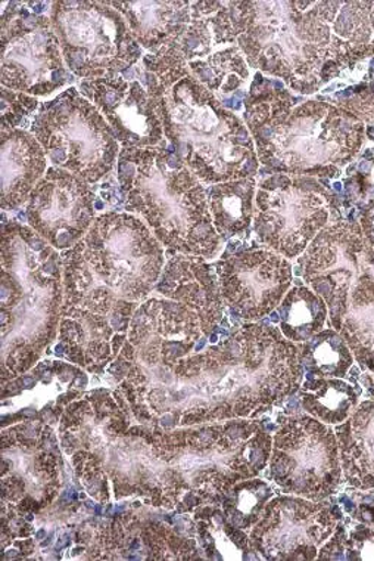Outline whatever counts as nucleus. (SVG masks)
Wrapping results in <instances>:
<instances>
[{
    "label": "nucleus",
    "instance_id": "obj_23",
    "mask_svg": "<svg viewBox=\"0 0 374 561\" xmlns=\"http://www.w3.org/2000/svg\"><path fill=\"white\" fill-rule=\"evenodd\" d=\"M301 402L308 415L338 426L359 407V390L342 378H307L301 388Z\"/></svg>",
    "mask_w": 374,
    "mask_h": 561
},
{
    "label": "nucleus",
    "instance_id": "obj_24",
    "mask_svg": "<svg viewBox=\"0 0 374 561\" xmlns=\"http://www.w3.org/2000/svg\"><path fill=\"white\" fill-rule=\"evenodd\" d=\"M190 75L217 98L224 95L246 96L242 88L249 80V64L239 46L232 45L217 50L207 59H195L187 64Z\"/></svg>",
    "mask_w": 374,
    "mask_h": 561
},
{
    "label": "nucleus",
    "instance_id": "obj_7",
    "mask_svg": "<svg viewBox=\"0 0 374 561\" xmlns=\"http://www.w3.org/2000/svg\"><path fill=\"white\" fill-rule=\"evenodd\" d=\"M164 135L167 148L180 157L203 185L255 178L259 172L257 147L244 118L192 75L165 89Z\"/></svg>",
    "mask_w": 374,
    "mask_h": 561
},
{
    "label": "nucleus",
    "instance_id": "obj_25",
    "mask_svg": "<svg viewBox=\"0 0 374 561\" xmlns=\"http://www.w3.org/2000/svg\"><path fill=\"white\" fill-rule=\"evenodd\" d=\"M307 378H343L354 367V355L343 335L335 329L322 330L297 346Z\"/></svg>",
    "mask_w": 374,
    "mask_h": 561
},
{
    "label": "nucleus",
    "instance_id": "obj_1",
    "mask_svg": "<svg viewBox=\"0 0 374 561\" xmlns=\"http://www.w3.org/2000/svg\"><path fill=\"white\" fill-rule=\"evenodd\" d=\"M303 374L295 343L278 327L250 322L182 364L173 386L186 378L167 412H187L183 424L189 426L255 419L295 393Z\"/></svg>",
    "mask_w": 374,
    "mask_h": 561
},
{
    "label": "nucleus",
    "instance_id": "obj_4",
    "mask_svg": "<svg viewBox=\"0 0 374 561\" xmlns=\"http://www.w3.org/2000/svg\"><path fill=\"white\" fill-rule=\"evenodd\" d=\"M343 2H242L237 46L249 67L313 95L364 58L334 33Z\"/></svg>",
    "mask_w": 374,
    "mask_h": 561
},
{
    "label": "nucleus",
    "instance_id": "obj_30",
    "mask_svg": "<svg viewBox=\"0 0 374 561\" xmlns=\"http://www.w3.org/2000/svg\"><path fill=\"white\" fill-rule=\"evenodd\" d=\"M95 208L96 210H105V203L101 202L100 198H96Z\"/></svg>",
    "mask_w": 374,
    "mask_h": 561
},
{
    "label": "nucleus",
    "instance_id": "obj_14",
    "mask_svg": "<svg viewBox=\"0 0 374 561\" xmlns=\"http://www.w3.org/2000/svg\"><path fill=\"white\" fill-rule=\"evenodd\" d=\"M339 507L322 501L282 495L271 499L249 533L250 546L266 560H314L334 537Z\"/></svg>",
    "mask_w": 374,
    "mask_h": 561
},
{
    "label": "nucleus",
    "instance_id": "obj_6",
    "mask_svg": "<svg viewBox=\"0 0 374 561\" xmlns=\"http://www.w3.org/2000/svg\"><path fill=\"white\" fill-rule=\"evenodd\" d=\"M2 236L3 369L25 371L57 334L62 312L59 256L33 228L12 220Z\"/></svg>",
    "mask_w": 374,
    "mask_h": 561
},
{
    "label": "nucleus",
    "instance_id": "obj_11",
    "mask_svg": "<svg viewBox=\"0 0 374 561\" xmlns=\"http://www.w3.org/2000/svg\"><path fill=\"white\" fill-rule=\"evenodd\" d=\"M267 478L284 494L305 500L336 494L343 473L334 428L308 414L284 420L273 437Z\"/></svg>",
    "mask_w": 374,
    "mask_h": 561
},
{
    "label": "nucleus",
    "instance_id": "obj_2",
    "mask_svg": "<svg viewBox=\"0 0 374 561\" xmlns=\"http://www.w3.org/2000/svg\"><path fill=\"white\" fill-rule=\"evenodd\" d=\"M165 253L151 229L129 214L101 215L62 253V317L95 322L127 339L131 318L154 290Z\"/></svg>",
    "mask_w": 374,
    "mask_h": 561
},
{
    "label": "nucleus",
    "instance_id": "obj_8",
    "mask_svg": "<svg viewBox=\"0 0 374 561\" xmlns=\"http://www.w3.org/2000/svg\"><path fill=\"white\" fill-rule=\"evenodd\" d=\"M339 214L341 198L320 180L273 173L257 186L254 231L262 248L297 259Z\"/></svg>",
    "mask_w": 374,
    "mask_h": 561
},
{
    "label": "nucleus",
    "instance_id": "obj_15",
    "mask_svg": "<svg viewBox=\"0 0 374 561\" xmlns=\"http://www.w3.org/2000/svg\"><path fill=\"white\" fill-rule=\"evenodd\" d=\"M221 299L237 320L255 322L274 312L291 290L293 266L269 249L239 250L215 263Z\"/></svg>",
    "mask_w": 374,
    "mask_h": 561
},
{
    "label": "nucleus",
    "instance_id": "obj_26",
    "mask_svg": "<svg viewBox=\"0 0 374 561\" xmlns=\"http://www.w3.org/2000/svg\"><path fill=\"white\" fill-rule=\"evenodd\" d=\"M273 495V488L269 483L253 478L242 480L229 489L220 503L223 505L224 516L235 528L250 530Z\"/></svg>",
    "mask_w": 374,
    "mask_h": 561
},
{
    "label": "nucleus",
    "instance_id": "obj_21",
    "mask_svg": "<svg viewBox=\"0 0 374 561\" xmlns=\"http://www.w3.org/2000/svg\"><path fill=\"white\" fill-rule=\"evenodd\" d=\"M339 333L360 367L374 374V279L357 284Z\"/></svg>",
    "mask_w": 374,
    "mask_h": 561
},
{
    "label": "nucleus",
    "instance_id": "obj_19",
    "mask_svg": "<svg viewBox=\"0 0 374 561\" xmlns=\"http://www.w3.org/2000/svg\"><path fill=\"white\" fill-rule=\"evenodd\" d=\"M343 479L359 491L374 489V401L359 403L335 428Z\"/></svg>",
    "mask_w": 374,
    "mask_h": 561
},
{
    "label": "nucleus",
    "instance_id": "obj_18",
    "mask_svg": "<svg viewBox=\"0 0 374 561\" xmlns=\"http://www.w3.org/2000/svg\"><path fill=\"white\" fill-rule=\"evenodd\" d=\"M48 156L36 136L2 125V208L14 210L27 202L45 176Z\"/></svg>",
    "mask_w": 374,
    "mask_h": 561
},
{
    "label": "nucleus",
    "instance_id": "obj_22",
    "mask_svg": "<svg viewBox=\"0 0 374 561\" xmlns=\"http://www.w3.org/2000/svg\"><path fill=\"white\" fill-rule=\"evenodd\" d=\"M279 329L292 343H305L325 330L329 308L307 286L293 287L278 306Z\"/></svg>",
    "mask_w": 374,
    "mask_h": 561
},
{
    "label": "nucleus",
    "instance_id": "obj_20",
    "mask_svg": "<svg viewBox=\"0 0 374 561\" xmlns=\"http://www.w3.org/2000/svg\"><path fill=\"white\" fill-rule=\"evenodd\" d=\"M257 186L255 178L208 186L207 197L212 222L221 240L244 236L249 238Z\"/></svg>",
    "mask_w": 374,
    "mask_h": 561
},
{
    "label": "nucleus",
    "instance_id": "obj_5",
    "mask_svg": "<svg viewBox=\"0 0 374 561\" xmlns=\"http://www.w3.org/2000/svg\"><path fill=\"white\" fill-rule=\"evenodd\" d=\"M117 178L129 194L127 210L142 216L161 244L195 257L220 253L207 188L180 157L167 148H122Z\"/></svg>",
    "mask_w": 374,
    "mask_h": 561
},
{
    "label": "nucleus",
    "instance_id": "obj_28",
    "mask_svg": "<svg viewBox=\"0 0 374 561\" xmlns=\"http://www.w3.org/2000/svg\"><path fill=\"white\" fill-rule=\"evenodd\" d=\"M359 224L365 240L374 250V197L369 198L361 207Z\"/></svg>",
    "mask_w": 374,
    "mask_h": 561
},
{
    "label": "nucleus",
    "instance_id": "obj_17",
    "mask_svg": "<svg viewBox=\"0 0 374 561\" xmlns=\"http://www.w3.org/2000/svg\"><path fill=\"white\" fill-rule=\"evenodd\" d=\"M95 191L68 170L50 168L27 199L30 228L54 249L74 248L95 222Z\"/></svg>",
    "mask_w": 374,
    "mask_h": 561
},
{
    "label": "nucleus",
    "instance_id": "obj_3",
    "mask_svg": "<svg viewBox=\"0 0 374 561\" xmlns=\"http://www.w3.org/2000/svg\"><path fill=\"white\" fill-rule=\"evenodd\" d=\"M244 105L259 163L273 173L339 180L367 139L354 114L327 101L292 96L282 80L259 71Z\"/></svg>",
    "mask_w": 374,
    "mask_h": 561
},
{
    "label": "nucleus",
    "instance_id": "obj_27",
    "mask_svg": "<svg viewBox=\"0 0 374 561\" xmlns=\"http://www.w3.org/2000/svg\"><path fill=\"white\" fill-rule=\"evenodd\" d=\"M329 100H336V105L351 114L365 125V135L374 131V80L369 83H361L359 87L347 89L343 92H336ZM374 142V136L372 139Z\"/></svg>",
    "mask_w": 374,
    "mask_h": 561
},
{
    "label": "nucleus",
    "instance_id": "obj_10",
    "mask_svg": "<svg viewBox=\"0 0 374 561\" xmlns=\"http://www.w3.org/2000/svg\"><path fill=\"white\" fill-rule=\"evenodd\" d=\"M54 7L49 19L72 75L113 78L142 57L126 16L109 2H59Z\"/></svg>",
    "mask_w": 374,
    "mask_h": 561
},
{
    "label": "nucleus",
    "instance_id": "obj_13",
    "mask_svg": "<svg viewBox=\"0 0 374 561\" xmlns=\"http://www.w3.org/2000/svg\"><path fill=\"white\" fill-rule=\"evenodd\" d=\"M2 19V84L20 93L48 96L74 82L63 68L61 45L49 16L30 15L25 3Z\"/></svg>",
    "mask_w": 374,
    "mask_h": 561
},
{
    "label": "nucleus",
    "instance_id": "obj_29",
    "mask_svg": "<svg viewBox=\"0 0 374 561\" xmlns=\"http://www.w3.org/2000/svg\"><path fill=\"white\" fill-rule=\"evenodd\" d=\"M369 19L370 25H372V32L374 34V2H370Z\"/></svg>",
    "mask_w": 374,
    "mask_h": 561
},
{
    "label": "nucleus",
    "instance_id": "obj_16",
    "mask_svg": "<svg viewBox=\"0 0 374 561\" xmlns=\"http://www.w3.org/2000/svg\"><path fill=\"white\" fill-rule=\"evenodd\" d=\"M82 95L95 102L122 148H167L164 135L163 96L160 83L143 87L121 76L84 80Z\"/></svg>",
    "mask_w": 374,
    "mask_h": 561
},
{
    "label": "nucleus",
    "instance_id": "obj_12",
    "mask_svg": "<svg viewBox=\"0 0 374 561\" xmlns=\"http://www.w3.org/2000/svg\"><path fill=\"white\" fill-rule=\"evenodd\" d=\"M295 274L329 308L331 329L341 331L352 291L363 279H374V250L355 220L327 225L296 259Z\"/></svg>",
    "mask_w": 374,
    "mask_h": 561
},
{
    "label": "nucleus",
    "instance_id": "obj_9",
    "mask_svg": "<svg viewBox=\"0 0 374 561\" xmlns=\"http://www.w3.org/2000/svg\"><path fill=\"white\" fill-rule=\"evenodd\" d=\"M32 134L55 165L87 184L109 174L120 156V144L108 122L74 88L42 105Z\"/></svg>",
    "mask_w": 374,
    "mask_h": 561
}]
</instances>
